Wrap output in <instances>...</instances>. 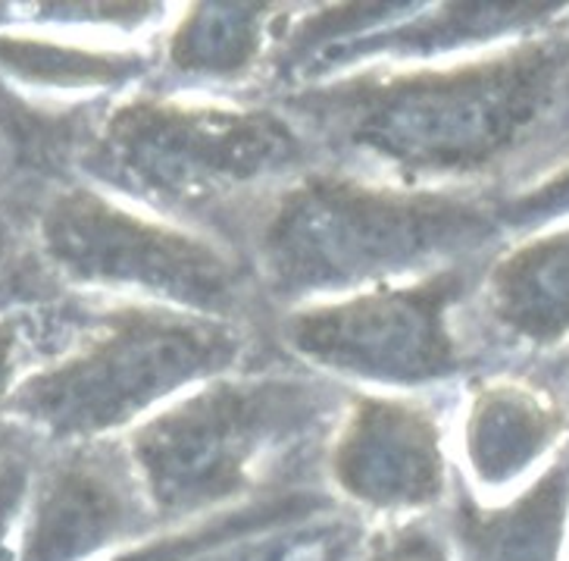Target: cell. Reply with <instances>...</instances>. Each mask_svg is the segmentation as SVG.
<instances>
[{"mask_svg":"<svg viewBox=\"0 0 569 561\" xmlns=\"http://www.w3.org/2000/svg\"><path fill=\"white\" fill-rule=\"evenodd\" d=\"M295 7L279 3H191L157 51L163 91L253 101L263 98L269 60ZM267 101V98H263Z\"/></svg>","mask_w":569,"mask_h":561,"instance_id":"cell-12","label":"cell"},{"mask_svg":"<svg viewBox=\"0 0 569 561\" xmlns=\"http://www.w3.org/2000/svg\"><path fill=\"white\" fill-rule=\"evenodd\" d=\"M32 245L38 267L79 295L151 302L263 329L272 317L238 248L88 183L44 195L34 210Z\"/></svg>","mask_w":569,"mask_h":561,"instance_id":"cell-6","label":"cell"},{"mask_svg":"<svg viewBox=\"0 0 569 561\" xmlns=\"http://www.w3.org/2000/svg\"><path fill=\"white\" fill-rule=\"evenodd\" d=\"M0 72L22 88L79 95L129 91L157 76V51L98 48L57 35L0 29Z\"/></svg>","mask_w":569,"mask_h":561,"instance_id":"cell-15","label":"cell"},{"mask_svg":"<svg viewBox=\"0 0 569 561\" xmlns=\"http://www.w3.org/2000/svg\"><path fill=\"white\" fill-rule=\"evenodd\" d=\"M495 214L507 233L541 229L569 217V151L536 176L491 195Z\"/></svg>","mask_w":569,"mask_h":561,"instance_id":"cell-18","label":"cell"},{"mask_svg":"<svg viewBox=\"0 0 569 561\" xmlns=\"http://www.w3.org/2000/svg\"><path fill=\"white\" fill-rule=\"evenodd\" d=\"M351 390L279 355L153 411L122 445L160 528H184L260 495L326 486L322 452Z\"/></svg>","mask_w":569,"mask_h":561,"instance_id":"cell-4","label":"cell"},{"mask_svg":"<svg viewBox=\"0 0 569 561\" xmlns=\"http://www.w3.org/2000/svg\"><path fill=\"white\" fill-rule=\"evenodd\" d=\"M479 264L386 283L272 314V348L353 390L438 392L486 374L467 329Z\"/></svg>","mask_w":569,"mask_h":561,"instance_id":"cell-7","label":"cell"},{"mask_svg":"<svg viewBox=\"0 0 569 561\" xmlns=\"http://www.w3.org/2000/svg\"><path fill=\"white\" fill-rule=\"evenodd\" d=\"M357 543H360V528L357 521L341 514L332 528L326 530L319 540L303 549L295 561H353L357 555Z\"/></svg>","mask_w":569,"mask_h":561,"instance_id":"cell-22","label":"cell"},{"mask_svg":"<svg viewBox=\"0 0 569 561\" xmlns=\"http://www.w3.org/2000/svg\"><path fill=\"white\" fill-rule=\"evenodd\" d=\"M569 433V398L538 374L486 371L467 380L460 455L472 490L503 493Z\"/></svg>","mask_w":569,"mask_h":561,"instance_id":"cell-13","label":"cell"},{"mask_svg":"<svg viewBox=\"0 0 569 561\" xmlns=\"http://www.w3.org/2000/svg\"><path fill=\"white\" fill-rule=\"evenodd\" d=\"M13 436H17V430H13V426H10V421H7V417L0 414V449L10 443Z\"/></svg>","mask_w":569,"mask_h":561,"instance_id":"cell-24","label":"cell"},{"mask_svg":"<svg viewBox=\"0 0 569 561\" xmlns=\"http://www.w3.org/2000/svg\"><path fill=\"white\" fill-rule=\"evenodd\" d=\"M41 449L17 433L0 449V561H13L17 533L32 493L34 468Z\"/></svg>","mask_w":569,"mask_h":561,"instance_id":"cell-20","label":"cell"},{"mask_svg":"<svg viewBox=\"0 0 569 561\" xmlns=\"http://www.w3.org/2000/svg\"><path fill=\"white\" fill-rule=\"evenodd\" d=\"M317 164V145L276 101L163 88L110 104L76 154L88 186L232 248L257 207Z\"/></svg>","mask_w":569,"mask_h":561,"instance_id":"cell-3","label":"cell"},{"mask_svg":"<svg viewBox=\"0 0 569 561\" xmlns=\"http://www.w3.org/2000/svg\"><path fill=\"white\" fill-rule=\"evenodd\" d=\"M538 376L548 380L553 390H560L569 398V345L563 352H557V355L551 357V364H545V367L538 371Z\"/></svg>","mask_w":569,"mask_h":561,"instance_id":"cell-23","label":"cell"},{"mask_svg":"<svg viewBox=\"0 0 569 561\" xmlns=\"http://www.w3.org/2000/svg\"><path fill=\"white\" fill-rule=\"evenodd\" d=\"M569 13L567 3H419L386 29L345 41L338 48L317 53L295 76L288 91L336 79L341 72L363 67H410L436 63L457 51L510 45L519 38L551 29ZM284 91V95H288Z\"/></svg>","mask_w":569,"mask_h":561,"instance_id":"cell-11","label":"cell"},{"mask_svg":"<svg viewBox=\"0 0 569 561\" xmlns=\"http://www.w3.org/2000/svg\"><path fill=\"white\" fill-rule=\"evenodd\" d=\"M482 357L557 355L569 345V226L488 255L467 302Z\"/></svg>","mask_w":569,"mask_h":561,"instance_id":"cell-10","label":"cell"},{"mask_svg":"<svg viewBox=\"0 0 569 561\" xmlns=\"http://www.w3.org/2000/svg\"><path fill=\"white\" fill-rule=\"evenodd\" d=\"M448 392L351 390L322 452V483L348 509L436 514L451 493Z\"/></svg>","mask_w":569,"mask_h":561,"instance_id":"cell-8","label":"cell"},{"mask_svg":"<svg viewBox=\"0 0 569 561\" xmlns=\"http://www.w3.org/2000/svg\"><path fill=\"white\" fill-rule=\"evenodd\" d=\"M160 530L122 436L41 449L13 561H88Z\"/></svg>","mask_w":569,"mask_h":561,"instance_id":"cell-9","label":"cell"},{"mask_svg":"<svg viewBox=\"0 0 569 561\" xmlns=\"http://www.w3.org/2000/svg\"><path fill=\"white\" fill-rule=\"evenodd\" d=\"M436 514L457 561H560L569 524V440L503 505H486L453 471L451 493Z\"/></svg>","mask_w":569,"mask_h":561,"instance_id":"cell-14","label":"cell"},{"mask_svg":"<svg viewBox=\"0 0 569 561\" xmlns=\"http://www.w3.org/2000/svg\"><path fill=\"white\" fill-rule=\"evenodd\" d=\"M353 561H457L436 514L386 518L360 533Z\"/></svg>","mask_w":569,"mask_h":561,"instance_id":"cell-19","label":"cell"},{"mask_svg":"<svg viewBox=\"0 0 569 561\" xmlns=\"http://www.w3.org/2000/svg\"><path fill=\"white\" fill-rule=\"evenodd\" d=\"M338 518H341V511L329 514V518H319V521H310V524H298V528L257 533V537H248V540L217 545V549L201 552V555L188 561H295L307 545L332 528Z\"/></svg>","mask_w":569,"mask_h":561,"instance_id":"cell-21","label":"cell"},{"mask_svg":"<svg viewBox=\"0 0 569 561\" xmlns=\"http://www.w3.org/2000/svg\"><path fill=\"white\" fill-rule=\"evenodd\" d=\"M269 357L279 352L263 326L84 295L76 336L0 414L38 449L119 440L188 390Z\"/></svg>","mask_w":569,"mask_h":561,"instance_id":"cell-5","label":"cell"},{"mask_svg":"<svg viewBox=\"0 0 569 561\" xmlns=\"http://www.w3.org/2000/svg\"><path fill=\"white\" fill-rule=\"evenodd\" d=\"M84 295L60 289L57 295L19 292L0 295V409L17 386L57 357L82 324Z\"/></svg>","mask_w":569,"mask_h":561,"instance_id":"cell-17","label":"cell"},{"mask_svg":"<svg viewBox=\"0 0 569 561\" xmlns=\"http://www.w3.org/2000/svg\"><path fill=\"white\" fill-rule=\"evenodd\" d=\"M272 101L322 164L495 195L569 151V13L467 60L363 67Z\"/></svg>","mask_w":569,"mask_h":561,"instance_id":"cell-1","label":"cell"},{"mask_svg":"<svg viewBox=\"0 0 569 561\" xmlns=\"http://www.w3.org/2000/svg\"><path fill=\"white\" fill-rule=\"evenodd\" d=\"M345 511L329 486H303V490H284V493L260 495L253 502L219 511L213 518H203L184 528L160 530L148 540L119 545L110 559L103 561H188L217 545L248 540L257 533H272L282 528L310 524L319 518H329Z\"/></svg>","mask_w":569,"mask_h":561,"instance_id":"cell-16","label":"cell"},{"mask_svg":"<svg viewBox=\"0 0 569 561\" xmlns=\"http://www.w3.org/2000/svg\"><path fill=\"white\" fill-rule=\"evenodd\" d=\"M507 229L486 191L413 188L317 164L257 207L241 255L269 314L482 264Z\"/></svg>","mask_w":569,"mask_h":561,"instance_id":"cell-2","label":"cell"}]
</instances>
